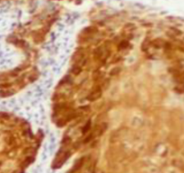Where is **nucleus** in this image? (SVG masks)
I'll return each instance as SVG.
<instances>
[{
    "label": "nucleus",
    "mask_w": 184,
    "mask_h": 173,
    "mask_svg": "<svg viewBox=\"0 0 184 173\" xmlns=\"http://www.w3.org/2000/svg\"><path fill=\"white\" fill-rule=\"evenodd\" d=\"M94 136H95V135H94V133H93V134H89V135L84 139V144L89 143L90 141H92V140L94 138Z\"/></svg>",
    "instance_id": "7"
},
{
    "label": "nucleus",
    "mask_w": 184,
    "mask_h": 173,
    "mask_svg": "<svg viewBox=\"0 0 184 173\" xmlns=\"http://www.w3.org/2000/svg\"><path fill=\"white\" fill-rule=\"evenodd\" d=\"M103 95V91L101 87H96L93 92L90 93V94L88 95L87 100H89L90 101H94L96 100H98L99 98H101Z\"/></svg>",
    "instance_id": "2"
},
{
    "label": "nucleus",
    "mask_w": 184,
    "mask_h": 173,
    "mask_svg": "<svg viewBox=\"0 0 184 173\" xmlns=\"http://www.w3.org/2000/svg\"><path fill=\"white\" fill-rule=\"evenodd\" d=\"M120 71H121V68L120 67H114V68H112L111 70H110V75L111 76H115V75H118V74L120 73Z\"/></svg>",
    "instance_id": "6"
},
{
    "label": "nucleus",
    "mask_w": 184,
    "mask_h": 173,
    "mask_svg": "<svg viewBox=\"0 0 184 173\" xmlns=\"http://www.w3.org/2000/svg\"><path fill=\"white\" fill-rule=\"evenodd\" d=\"M109 56H110V50H107V49L104 50V48L100 47V48H97L94 50V58L97 60L105 61L106 59L109 57Z\"/></svg>",
    "instance_id": "1"
},
{
    "label": "nucleus",
    "mask_w": 184,
    "mask_h": 173,
    "mask_svg": "<svg viewBox=\"0 0 184 173\" xmlns=\"http://www.w3.org/2000/svg\"><path fill=\"white\" fill-rule=\"evenodd\" d=\"M91 126H92V124H91V121L90 120H88L86 123L84 124V126H83V128H82V133L83 134H86L90 129H91Z\"/></svg>",
    "instance_id": "4"
},
{
    "label": "nucleus",
    "mask_w": 184,
    "mask_h": 173,
    "mask_svg": "<svg viewBox=\"0 0 184 173\" xmlns=\"http://www.w3.org/2000/svg\"><path fill=\"white\" fill-rule=\"evenodd\" d=\"M106 129H107V125H106V124L101 125V126H99V128L97 129V131L94 132V135H95V136H100L101 135H103V134L104 133V131H105Z\"/></svg>",
    "instance_id": "3"
},
{
    "label": "nucleus",
    "mask_w": 184,
    "mask_h": 173,
    "mask_svg": "<svg viewBox=\"0 0 184 173\" xmlns=\"http://www.w3.org/2000/svg\"><path fill=\"white\" fill-rule=\"evenodd\" d=\"M71 71H72V74L77 75V74H79L82 72V67H80V66L76 64V65L72 67V70H71Z\"/></svg>",
    "instance_id": "5"
},
{
    "label": "nucleus",
    "mask_w": 184,
    "mask_h": 173,
    "mask_svg": "<svg viewBox=\"0 0 184 173\" xmlns=\"http://www.w3.org/2000/svg\"><path fill=\"white\" fill-rule=\"evenodd\" d=\"M128 46H129V42H128V41H122V42L120 44L119 49H120V50H123V49H126Z\"/></svg>",
    "instance_id": "8"
}]
</instances>
